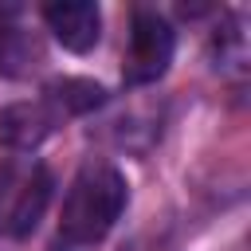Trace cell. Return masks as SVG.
Returning a JSON list of instances; mask_svg holds the SVG:
<instances>
[{
    "mask_svg": "<svg viewBox=\"0 0 251 251\" xmlns=\"http://www.w3.org/2000/svg\"><path fill=\"white\" fill-rule=\"evenodd\" d=\"M122 208H126V176L106 161H90L67 188L59 235L67 243H98L118 224Z\"/></svg>",
    "mask_w": 251,
    "mask_h": 251,
    "instance_id": "1",
    "label": "cell"
},
{
    "mask_svg": "<svg viewBox=\"0 0 251 251\" xmlns=\"http://www.w3.org/2000/svg\"><path fill=\"white\" fill-rule=\"evenodd\" d=\"M51 200V173L35 157H8L0 161V235H27L35 231L39 216Z\"/></svg>",
    "mask_w": 251,
    "mask_h": 251,
    "instance_id": "2",
    "label": "cell"
},
{
    "mask_svg": "<svg viewBox=\"0 0 251 251\" xmlns=\"http://www.w3.org/2000/svg\"><path fill=\"white\" fill-rule=\"evenodd\" d=\"M173 51H176V35L169 27V20L153 8H137L133 12V24H129V51H126V82L141 86V82H157L169 63H173Z\"/></svg>",
    "mask_w": 251,
    "mask_h": 251,
    "instance_id": "3",
    "label": "cell"
},
{
    "mask_svg": "<svg viewBox=\"0 0 251 251\" xmlns=\"http://www.w3.org/2000/svg\"><path fill=\"white\" fill-rule=\"evenodd\" d=\"M43 20H47V27L55 31V39L67 51H90L98 43V31H102L98 4H90V0H59V4H47L43 8Z\"/></svg>",
    "mask_w": 251,
    "mask_h": 251,
    "instance_id": "4",
    "label": "cell"
},
{
    "mask_svg": "<svg viewBox=\"0 0 251 251\" xmlns=\"http://www.w3.org/2000/svg\"><path fill=\"white\" fill-rule=\"evenodd\" d=\"M55 110L43 102H12L0 110V145L8 149H35L55 129Z\"/></svg>",
    "mask_w": 251,
    "mask_h": 251,
    "instance_id": "5",
    "label": "cell"
},
{
    "mask_svg": "<svg viewBox=\"0 0 251 251\" xmlns=\"http://www.w3.org/2000/svg\"><path fill=\"white\" fill-rule=\"evenodd\" d=\"M102 86L98 82H86V78H59L47 86V102L63 114H86L94 106H102Z\"/></svg>",
    "mask_w": 251,
    "mask_h": 251,
    "instance_id": "6",
    "label": "cell"
}]
</instances>
